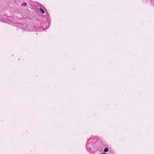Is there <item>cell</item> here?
I'll return each mask as SVG.
<instances>
[{
	"mask_svg": "<svg viewBox=\"0 0 154 154\" xmlns=\"http://www.w3.org/2000/svg\"><path fill=\"white\" fill-rule=\"evenodd\" d=\"M85 149L89 153H115L109 144L98 135H91L85 143Z\"/></svg>",
	"mask_w": 154,
	"mask_h": 154,
	"instance_id": "2",
	"label": "cell"
},
{
	"mask_svg": "<svg viewBox=\"0 0 154 154\" xmlns=\"http://www.w3.org/2000/svg\"><path fill=\"white\" fill-rule=\"evenodd\" d=\"M0 19L3 23L32 32L46 31L51 23L46 8L31 1H1Z\"/></svg>",
	"mask_w": 154,
	"mask_h": 154,
	"instance_id": "1",
	"label": "cell"
}]
</instances>
